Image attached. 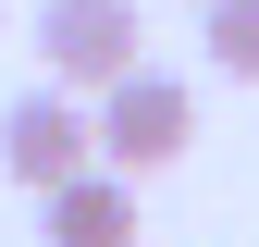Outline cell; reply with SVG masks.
Masks as SVG:
<instances>
[{
  "instance_id": "6da1fadb",
  "label": "cell",
  "mask_w": 259,
  "mask_h": 247,
  "mask_svg": "<svg viewBox=\"0 0 259 247\" xmlns=\"http://www.w3.org/2000/svg\"><path fill=\"white\" fill-rule=\"evenodd\" d=\"M87 124H99V161L111 173H160V161L198 148V87L160 74V62H123L99 99H87Z\"/></svg>"
},
{
  "instance_id": "7a4b0ae2",
  "label": "cell",
  "mask_w": 259,
  "mask_h": 247,
  "mask_svg": "<svg viewBox=\"0 0 259 247\" xmlns=\"http://www.w3.org/2000/svg\"><path fill=\"white\" fill-rule=\"evenodd\" d=\"M37 62H50V87L99 99L123 62H148V13L136 0H37Z\"/></svg>"
},
{
  "instance_id": "3957f363",
  "label": "cell",
  "mask_w": 259,
  "mask_h": 247,
  "mask_svg": "<svg viewBox=\"0 0 259 247\" xmlns=\"http://www.w3.org/2000/svg\"><path fill=\"white\" fill-rule=\"evenodd\" d=\"M87 161H99V124H87L74 87L37 74L13 111H0V173H13V185H62V173H87Z\"/></svg>"
},
{
  "instance_id": "277c9868",
  "label": "cell",
  "mask_w": 259,
  "mask_h": 247,
  "mask_svg": "<svg viewBox=\"0 0 259 247\" xmlns=\"http://www.w3.org/2000/svg\"><path fill=\"white\" fill-rule=\"evenodd\" d=\"M37 235H50V247H136V173L87 161V173L37 185Z\"/></svg>"
},
{
  "instance_id": "5b68a950",
  "label": "cell",
  "mask_w": 259,
  "mask_h": 247,
  "mask_svg": "<svg viewBox=\"0 0 259 247\" xmlns=\"http://www.w3.org/2000/svg\"><path fill=\"white\" fill-rule=\"evenodd\" d=\"M198 50H210V74L259 87V0H198Z\"/></svg>"
}]
</instances>
